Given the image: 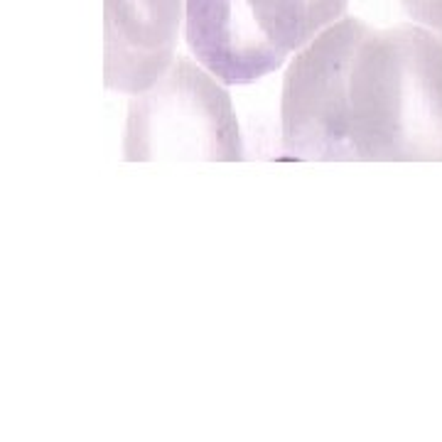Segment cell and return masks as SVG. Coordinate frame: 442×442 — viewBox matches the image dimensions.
Returning <instances> with one entry per match:
<instances>
[{"instance_id": "1", "label": "cell", "mask_w": 442, "mask_h": 442, "mask_svg": "<svg viewBox=\"0 0 442 442\" xmlns=\"http://www.w3.org/2000/svg\"><path fill=\"white\" fill-rule=\"evenodd\" d=\"M283 150L315 162L442 160V37L342 17L283 79Z\"/></svg>"}, {"instance_id": "2", "label": "cell", "mask_w": 442, "mask_h": 442, "mask_svg": "<svg viewBox=\"0 0 442 442\" xmlns=\"http://www.w3.org/2000/svg\"><path fill=\"white\" fill-rule=\"evenodd\" d=\"M349 0H187L189 52L226 86L273 74L342 20Z\"/></svg>"}, {"instance_id": "3", "label": "cell", "mask_w": 442, "mask_h": 442, "mask_svg": "<svg viewBox=\"0 0 442 442\" xmlns=\"http://www.w3.org/2000/svg\"><path fill=\"white\" fill-rule=\"evenodd\" d=\"M224 86L184 57L172 62L148 91L130 101L123 157L128 162L243 160L234 103Z\"/></svg>"}, {"instance_id": "4", "label": "cell", "mask_w": 442, "mask_h": 442, "mask_svg": "<svg viewBox=\"0 0 442 442\" xmlns=\"http://www.w3.org/2000/svg\"><path fill=\"white\" fill-rule=\"evenodd\" d=\"M187 0H103V81L143 94L172 64Z\"/></svg>"}, {"instance_id": "5", "label": "cell", "mask_w": 442, "mask_h": 442, "mask_svg": "<svg viewBox=\"0 0 442 442\" xmlns=\"http://www.w3.org/2000/svg\"><path fill=\"white\" fill-rule=\"evenodd\" d=\"M401 5L413 22L437 32L442 30V0H401Z\"/></svg>"}, {"instance_id": "6", "label": "cell", "mask_w": 442, "mask_h": 442, "mask_svg": "<svg viewBox=\"0 0 442 442\" xmlns=\"http://www.w3.org/2000/svg\"><path fill=\"white\" fill-rule=\"evenodd\" d=\"M440 37H442V30H440Z\"/></svg>"}]
</instances>
